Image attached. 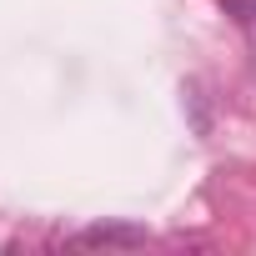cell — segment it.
Segmentation results:
<instances>
[{
  "instance_id": "obj_1",
  "label": "cell",
  "mask_w": 256,
  "mask_h": 256,
  "mask_svg": "<svg viewBox=\"0 0 256 256\" xmlns=\"http://www.w3.org/2000/svg\"><path fill=\"white\" fill-rule=\"evenodd\" d=\"M146 226H131V221H96L76 236V246H106V251H131V246H146Z\"/></svg>"
}]
</instances>
